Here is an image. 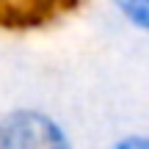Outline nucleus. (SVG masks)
Masks as SVG:
<instances>
[{
    "instance_id": "1",
    "label": "nucleus",
    "mask_w": 149,
    "mask_h": 149,
    "mask_svg": "<svg viewBox=\"0 0 149 149\" xmlns=\"http://www.w3.org/2000/svg\"><path fill=\"white\" fill-rule=\"evenodd\" d=\"M0 149H74L72 138L50 113L17 108L0 116Z\"/></svg>"
},
{
    "instance_id": "2",
    "label": "nucleus",
    "mask_w": 149,
    "mask_h": 149,
    "mask_svg": "<svg viewBox=\"0 0 149 149\" xmlns=\"http://www.w3.org/2000/svg\"><path fill=\"white\" fill-rule=\"evenodd\" d=\"M127 25L135 31H149V0H111Z\"/></svg>"
},
{
    "instance_id": "3",
    "label": "nucleus",
    "mask_w": 149,
    "mask_h": 149,
    "mask_svg": "<svg viewBox=\"0 0 149 149\" xmlns=\"http://www.w3.org/2000/svg\"><path fill=\"white\" fill-rule=\"evenodd\" d=\"M111 149H149V141H146V135L133 133V135H122L119 141H113Z\"/></svg>"
}]
</instances>
